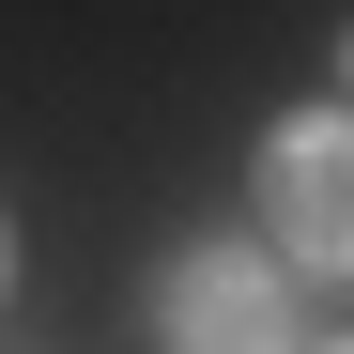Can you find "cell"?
<instances>
[{
  "instance_id": "obj_1",
  "label": "cell",
  "mask_w": 354,
  "mask_h": 354,
  "mask_svg": "<svg viewBox=\"0 0 354 354\" xmlns=\"http://www.w3.org/2000/svg\"><path fill=\"white\" fill-rule=\"evenodd\" d=\"M262 262L277 277H354V108H292L262 139Z\"/></svg>"
},
{
  "instance_id": "obj_2",
  "label": "cell",
  "mask_w": 354,
  "mask_h": 354,
  "mask_svg": "<svg viewBox=\"0 0 354 354\" xmlns=\"http://www.w3.org/2000/svg\"><path fill=\"white\" fill-rule=\"evenodd\" d=\"M154 324H169V354H292V277L262 247H185L154 277Z\"/></svg>"
},
{
  "instance_id": "obj_3",
  "label": "cell",
  "mask_w": 354,
  "mask_h": 354,
  "mask_svg": "<svg viewBox=\"0 0 354 354\" xmlns=\"http://www.w3.org/2000/svg\"><path fill=\"white\" fill-rule=\"evenodd\" d=\"M0 292H16V216H0Z\"/></svg>"
},
{
  "instance_id": "obj_4",
  "label": "cell",
  "mask_w": 354,
  "mask_h": 354,
  "mask_svg": "<svg viewBox=\"0 0 354 354\" xmlns=\"http://www.w3.org/2000/svg\"><path fill=\"white\" fill-rule=\"evenodd\" d=\"M339 77H354V31H339Z\"/></svg>"
},
{
  "instance_id": "obj_5",
  "label": "cell",
  "mask_w": 354,
  "mask_h": 354,
  "mask_svg": "<svg viewBox=\"0 0 354 354\" xmlns=\"http://www.w3.org/2000/svg\"><path fill=\"white\" fill-rule=\"evenodd\" d=\"M324 354H354V339H324Z\"/></svg>"
}]
</instances>
